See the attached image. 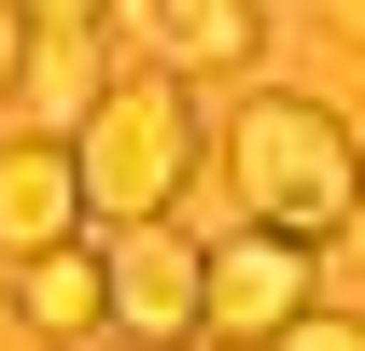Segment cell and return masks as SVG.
<instances>
[{
    "label": "cell",
    "instance_id": "1",
    "mask_svg": "<svg viewBox=\"0 0 365 351\" xmlns=\"http://www.w3.org/2000/svg\"><path fill=\"white\" fill-rule=\"evenodd\" d=\"M225 183H239V225H267V239H337V211L365 197V155H351V127L323 113V98H295V85H253L225 113Z\"/></svg>",
    "mask_w": 365,
    "mask_h": 351
},
{
    "label": "cell",
    "instance_id": "2",
    "mask_svg": "<svg viewBox=\"0 0 365 351\" xmlns=\"http://www.w3.org/2000/svg\"><path fill=\"white\" fill-rule=\"evenodd\" d=\"M56 155H71V197H85V225L113 239V225H169V197L197 183V155H211V141H197V98H182V85H155V71H113V85H98V113L56 141Z\"/></svg>",
    "mask_w": 365,
    "mask_h": 351
},
{
    "label": "cell",
    "instance_id": "3",
    "mask_svg": "<svg viewBox=\"0 0 365 351\" xmlns=\"http://www.w3.org/2000/svg\"><path fill=\"white\" fill-rule=\"evenodd\" d=\"M309 295H323V267L295 239H267V225H239V239L197 253V337H225V351H267Z\"/></svg>",
    "mask_w": 365,
    "mask_h": 351
},
{
    "label": "cell",
    "instance_id": "4",
    "mask_svg": "<svg viewBox=\"0 0 365 351\" xmlns=\"http://www.w3.org/2000/svg\"><path fill=\"white\" fill-rule=\"evenodd\" d=\"M98 43H140V71L155 85H211V71H253V43H267V14L253 0H113L98 14Z\"/></svg>",
    "mask_w": 365,
    "mask_h": 351
},
{
    "label": "cell",
    "instance_id": "5",
    "mask_svg": "<svg viewBox=\"0 0 365 351\" xmlns=\"http://www.w3.org/2000/svg\"><path fill=\"white\" fill-rule=\"evenodd\" d=\"M98 253V323L140 351L197 337V239H169V225H113V239H85Z\"/></svg>",
    "mask_w": 365,
    "mask_h": 351
},
{
    "label": "cell",
    "instance_id": "6",
    "mask_svg": "<svg viewBox=\"0 0 365 351\" xmlns=\"http://www.w3.org/2000/svg\"><path fill=\"white\" fill-rule=\"evenodd\" d=\"M85 239V197H71V155L56 141H0V267L71 253Z\"/></svg>",
    "mask_w": 365,
    "mask_h": 351
},
{
    "label": "cell",
    "instance_id": "7",
    "mask_svg": "<svg viewBox=\"0 0 365 351\" xmlns=\"http://www.w3.org/2000/svg\"><path fill=\"white\" fill-rule=\"evenodd\" d=\"M98 85H113V43H98V29H29V56H14L29 141H71V127L98 113Z\"/></svg>",
    "mask_w": 365,
    "mask_h": 351
},
{
    "label": "cell",
    "instance_id": "8",
    "mask_svg": "<svg viewBox=\"0 0 365 351\" xmlns=\"http://www.w3.org/2000/svg\"><path fill=\"white\" fill-rule=\"evenodd\" d=\"M14 309H29V323H43V337L71 351V337L98 323V253H85V239H71V253H29V281H14Z\"/></svg>",
    "mask_w": 365,
    "mask_h": 351
},
{
    "label": "cell",
    "instance_id": "9",
    "mask_svg": "<svg viewBox=\"0 0 365 351\" xmlns=\"http://www.w3.org/2000/svg\"><path fill=\"white\" fill-rule=\"evenodd\" d=\"M267 351H365V309H323V295H309V309H295Z\"/></svg>",
    "mask_w": 365,
    "mask_h": 351
},
{
    "label": "cell",
    "instance_id": "10",
    "mask_svg": "<svg viewBox=\"0 0 365 351\" xmlns=\"http://www.w3.org/2000/svg\"><path fill=\"white\" fill-rule=\"evenodd\" d=\"M323 253H337V281H351V295H365V197H351V211H337V239H323Z\"/></svg>",
    "mask_w": 365,
    "mask_h": 351
},
{
    "label": "cell",
    "instance_id": "11",
    "mask_svg": "<svg viewBox=\"0 0 365 351\" xmlns=\"http://www.w3.org/2000/svg\"><path fill=\"white\" fill-rule=\"evenodd\" d=\"M14 14H29V29H98L113 0H14Z\"/></svg>",
    "mask_w": 365,
    "mask_h": 351
},
{
    "label": "cell",
    "instance_id": "12",
    "mask_svg": "<svg viewBox=\"0 0 365 351\" xmlns=\"http://www.w3.org/2000/svg\"><path fill=\"white\" fill-rule=\"evenodd\" d=\"M14 56H29V14L0 0V98H14Z\"/></svg>",
    "mask_w": 365,
    "mask_h": 351
},
{
    "label": "cell",
    "instance_id": "13",
    "mask_svg": "<svg viewBox=\"0 0 365 351\" xmlns=\"http://www.w3.org/2000/svg\"><path fill=\"white\" fill-rule=\"evenodd\" d=\"M0 351H56V337H43V323H29L14 295H0Z\"/></svg>",
    "mask_w": 365,
    "mask_h": 351
},
{
    "label": "cell",
    "instance_id": "14",
    "mask_svg": "<svg viewBox=\"0 0 365 351\" xmlns=\"http://www.w3.org/2000/svg\"><path fill=\"white\" fill-rule=\"evenodd\" d=\"M323 29H337V43H365V0H323Z\"/></svg>",
    "mask_w": 365,
    "mask_h": 351
},
{
    "label": "cell",
    "instance_id": "15",
    "mask_svg": "<svg viewBox=\"0 0 365 351\" xmlns=\"http://www.w3.org/2000/svg\"><path fill=\"white\" fill-rule=\"evenodd\" d=\"M85 351H140V337H85Z\"/></svg>",
    "mask_w": 365,
    "mask_h": 351
},
{
    "label": "cell",
    "instance_id": "16",
    "mask_svg": "<svg viewBox=\"0 0 365 351\" xmlns=\"http://www.w3.org/2000/svg\"><path fill=\"white\" fill-rule=\"evenodd\" d=\"M197 351H225V337H197Z\"/></svg>",
    "mask_w": 365,
    "mask_h": 351
}]
</instances>
